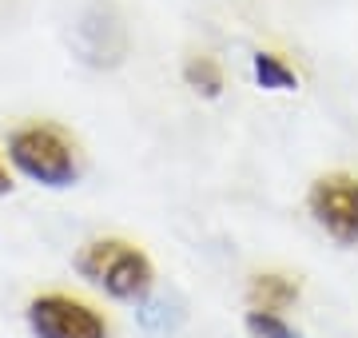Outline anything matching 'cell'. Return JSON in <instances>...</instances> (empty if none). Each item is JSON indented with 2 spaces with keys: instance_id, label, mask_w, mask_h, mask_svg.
<instances>
[{
  "instance_id": "8",
  "label": "cell",
  "mask_w": 358,
  "mask_h": 338,
  "mask_svg": "<svg viewBox=\"0 0 358 338\" xmlns=\"http://www.w3.org/2000/svg\"><path fill=\"white\" fill-rule=\"evenodd\" d=\"M247 330L255 338H294V330L282 323V314L271 311H247Z\"/></svg>"
},
{
  "instance_id": "1",
  "label": "cell",
  "mask_w": 358,
  "mask_h": 338,
  "mask_svg": "<svg viewBox=\"0 0 358 338\" xmlns=\"http://www.w3.org/2000/svg\"><path fill=\"white\" fill-rule=\"evenodd\" d=\"M76 271L120 302H140L152 291V263L124 239H96L76 255Z\"/></svg>"
},
{
  "instance_id": "10",
  "label": "cell",
  "mask_w": 358,
  "mask_h": 338,
  "mask_svg": "<svg viewBox=\"0 0 358 338\" xmlns=\"http://www.w3.org/2000/svg\"><path fill=\"white\" fill-rule=\"evenodd\" d=\"M294 338H303V335H294Z\"/></svg>"
},
{
  "instance_id": "6",
  "label": "cell",
  "mask_w": 358,
  "mask_h": 338,
  "mask_svg": "<svg viewBox=\"0 0 358 338\" xmlns=\"http://www.w3.org/2000/svg\"><path fill=\"white\" fill-rule=\"evenodd\" d=\"M183 80H187V88H195L199 96H207V100H215L219 91H223V72H219V64L211 60V56H195V60H187Z\"/></svg>"
},
{
  "instance_id": "4",
  "label": "cell",
  "mask_w": 358,
  "mask_h": 338,
  "mask_svg": "<svg viewBox=\"0 0 358 338\" xmlns=\"http://www.w3.org/2000/svg\"><path fill=\"white\" fill-rule=\"evenodd\" d=\"M307 207L315 215L322 231L331 235L334 243L355 247L358 243V179L355 175H322L315 179L307 196Z\"/></svg>"
},
{
  "instance_id": "5",
  "label": "cell",
  "mask_w": 358,
  "mask_h": 338,
  "mask_svg": "<svg viewBox=\"0 0 358 338\" xmlns=\"http://www.w3.org/2000/svg\"><path fill=\"white\" fill-rule=\"evenodd\" d=\"M294 299H299V283L287 279V274H255L251 291H247L251 311H271V314H282Z\"/></svg>"
},
{
  "instance_id": "2",
  "label": "cell",
  "mask_w": 358,
  "mask_h": 338,
  "mask_svg": "<svg viewBox=\"0 0 358 338\" xmlns=\"http://www.w3.org/2000/svg\"><path fill=\"white\" fill-rule=\"evenodd\" d=\"M8 159L13 168L44 187H72L80 175L76 152L60 128L52 124H28L8 135Z\"/></svg>"
},
{
  "instance_id": "7",
  "label": "cell",
  "mask_w": 358,
  "mask_h": 338,
  "mask_svg": "<svg viewBox=\"0 0 358 338\" xmlns=\"http://www.w3.org/2000/svg\"><path fill=\"white\" fill-rule=\"evenodd\" d=\"M251 68H255V80L263 84V88H271V91H294V88H299L294 72H291L287 64H282L279 56H271V52H255Z\"/></svg>"
},
{
  "instance_id": "3",
  "label": "cell",
  "mask_w": 358,
  "mask_h": 338,
  "mask_svg": "<svg viewBox=\"0 0 358 338\" xmlns=\"http://www.w3.org/2000/svg\"><path fill=\"white\" fill-rule=\"evenodd\" d=\"M28 326L36 338H112L103 314L72 295H36L28 302Z\"/></svg>"
},
{
  "instance_id": "9",
  "label": "cell",
  "mask_w": 358,
  "mask_h": 338,
  "mask_svg": "<svg viewBox=\"0 0 358 338\" xmlns=\"http://www.w3.org/2000/svg\"><path fill=\"white\" fill-rule=\"evenodd\" d=\"M8 191H13V175H8V168H4V163H0V199L8 196Z\"/></svg>"
}]
</instances>
